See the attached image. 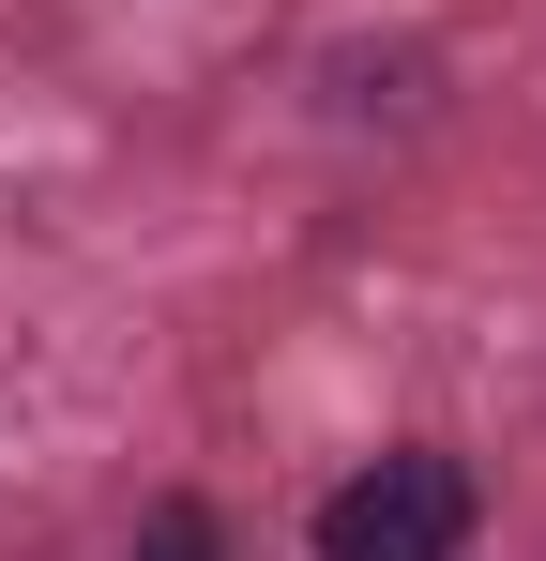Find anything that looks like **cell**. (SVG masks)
I'll return each instance as SVG.
<instances>
[{
	"label": "cell",
	"mask_w": 546,
	"mask_h": 561,
	"mask_svg": "<svg viewBox=\"0 0 546 561\" xmlns=\"http://www.w3.org/2000/svg\"><path fill=\"white\" fill-rule=\"evenodd\" d=\"M470 547V470L455 456H379V470H350L334 501H319V561H455Z\"/></svg>",
	"instance_id": "obj_1"
},
{
	"label": "cell",
	"mask_w": 546,
	"mask_h": 561,
	"mask_svg": "<svg viewBox=\"0 0 546 561\" xmlns=\"http://www.w3.org/2000/svg\"><path fill=\"white\" fill-rule=\"evenodd\" d=\"M152 561H213V531L197 516H152Z\"/></svg>",
	"instance_id": "obj_2"
}]
</instances>
